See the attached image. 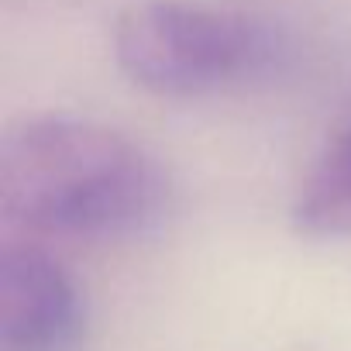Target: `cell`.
I'll return each mask as SVG.
<instances>
[{
    "mask_svg": "<svg viewBox=\"0 0 351 351\" xmlns=\"http://www.w3.org/2000/svg\"><path fill=\"white\" fill-rule=\"evenodd\" d=\"M162 204V169L107 124L45 114L0 138V214L28 234H134Z\"/></svg>",
    "mask_w": 351,
    "mask_h": 351,
    "instance_id": "obj_1",
    "label": "cell"
},
{
    "mask_svg": "<svg viewBox=\"0 0 351 351\" xmlns=\"http://www.w3.org/2000/svg\"><path fill=\"white\" fill-rule=\"evenodd\" d=\"M121 73L158 97L224 90L272 56L269 32L234 8L204 0H141L114 28Z\"/></svg>",
    "mask_w": 351,
    "mask_h": 351,
    "instance_id": "obj_2",
    "label": "cell"
},
{
    "mask_svg": "<svg viewBox=\"0 0 351 351\" xmlns=\"http://www.w3.org/2000/svg\"><path fill=\"white\" fill-rule=\"evenodd\" d=\"M83 300L69 272L42 248H0V351H76Z\"/></svg>",
    "mask_w": 351,
    "mask_h": 351,
    "instance_id": "obj_3",
    "label": "cell"
},
{
    "mask_svg": "<svg viewBox=\"0 0 351 351\" xmlns=\"http://www.w3.org/2000/svg\"><path fill=\"white\" fill-rule=\"evenodd\" d=\"M293 228L306 238H351V128L306 172L293 204Z\"/></svg>",
    "mask_w": 351,
    "mask_h": 351,
    "instance_id": "obj_4",
    "label": "cell"
}]
</instances>
